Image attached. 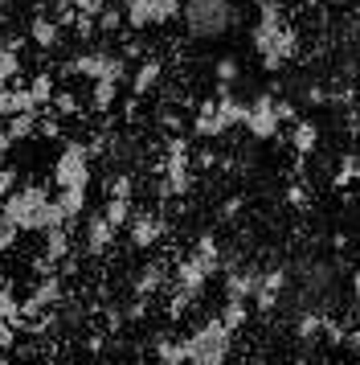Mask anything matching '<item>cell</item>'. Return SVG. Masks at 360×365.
<instances>
[{
  "instance_id": "cell-1",
  "label": "cell",
  "mask_w": 360,
  "mask_h": 365,
  "mask_svg": "<svg viewBox=\"0 0 360 365\" xmlns=\"http://www.w3.org/2000/svg\"><path fill=\"white\" fill-rule=\"evenodd\" d=\"M254 50H258V62L270 74L287 70L299 58V34H295L291 17H287V4L278 9H258V25H254Z\"/></svg>"
},
{
  "instance_id": "cell-2",
  "label": "cell",
  "mask_w": 360,
  "mask_h": 365,
  "mask_svg": "<svg viewBox=\"0 0 360 365\" xmlns=\"http://www.w3.org/2000/svg\"><path fill=\"white\" fill-rule=\"evenodd\" d=\"M180 21H184L189 37L213 41V37H226L238 25V9H233V0H184Z\"/></svg>"
},
{
  "instance_id": "cell-3",
  "label": "cell",
  "mask_w": 360,
  "mask_h": 365,
  "mask_svg": "<svg viewBox=\"0 0 360 365\" xmlns=\"http://www.w3.org/2000/svg\"><path fill=\"white\" fill-rule=\"evenodd\" d=\"M229 349H233V329H226L221 316H209L201 329H193L189 336H184L189 365H226Z\"/></svg>"
},
{
  "instance_id": "cell-4",
  "label": "cell",
  "mask_w": 360,
  "mask_h": 365,
  "mask_svg": "<svg viewBox=\"0 0 360 365\" xmlns=\"http://www.w3.org/2000/svg\"><path fill=\"white\" fill-rule=\"evenodd\" d=\"M53 197V193H49L46 185H16L13 193H4V197H0V210H4V222H9V226H16V230L25 234V230H37V214H41V210H46V201Z\"/></svg>"
},
{
  "instance_id": "cell-5",
  "label": "cell",
  "mask_w": 360,
  "mask_h": 365,
  "mask_svg": "<svg viewBox=\"0 0 360 365\" xmlns=\"http://www.w3.org/2000/svg\"><path fill=\"white\" fill-rule=\"evenodd\" d=\"M160 193L164 197H184L193 189V152L184 135H172L164 148V165H160Z\"/></svg>"
},
{
  "instance_id": "cell-6",
  "label": "cell",
  "mask_w": 360,
  "mask_h": 365,
  "mask_svg": "<svg viewBox=\"0 0 360 365\" xmlns=\"http://www.w3.org/2000/svg\"><path fill=\"white\" fill-rule=\"evenodd\" d=\"M90 156L95 152L70 140L62 152H58V165H53V185L58 189H90Z\"/></svg>"
},
{
  "instance_id": "cell-7",
  "label": "cell",
  "mask_w": 360,
  "mask_h": 365,
  "mask_svg": "<svg viewBox=\"0 0 360 365\" xmlns=\"http://www.w3.org/2000/svg\"><path fill=\"white\" fill-rule=\"evenodd\" d=\"M184 0H123V21L127 29H156L180 17Z\"/></svg>"
},
{
  "instance_id": "cell-8",
  "label": "cell",
  "mask_w": 360,
  "mask_h": 365,
  "mask_svg": "<svg viewBox=\"0 0 360 365\" xmlns=\"http://www.w3.org/2000/svg\"><path fill=\"white\" fill-rule=\"evenodd\" d=\"M287 292H291V271L287 267H266V271H258V287H254V308H258L262 316L266 312H278L282 304H287Z\"/></svg>"
},
{
  "instance_id": "cell-9",
  "label": "cell",
  "mask_w": 360,
  "mask_h": 365,
  "mask_svg": "<svg viewBox=\"0 0 360 365\" xmlns=\"http://www.w3.org/2000/svg\"><path fill=\"white\" fill-rule=\"evenodd\" d=\"M242 128L254 135V140H275V135L282 132V115H278V99L275 95H258V99L245 103Z\"/></svg>"
},
{
  "instance_id": "cell-10",
  "label": "cell",
  "mask_w": 360,
  "mask_h": 365,
  "mask_svg": "<svg viewBox=\"0 0 360 365\" xmlns=\"http://www.w3.org/2000/svg\"><path fill=\"white\" fill-rule=\"evenodd\" d=\"M70 74H82V78H115V83H127V66H123V58H115V53H102V50H90V53H78L74 62H70Z\"/></svg>"
},
{
  "instance_id": "cell-11",
  "label": "cell",
  "mask_w": 360,
  "mask_h": 365,
  "mask_svg": "<svg viewBox=\"0 0 360 365\" xmlns=\"http://www.w3.org/2000/svg\"><path fill=\"white\" fill-rule=\"evenodd\" d=\"M164 217L160 214H131V222H127V234H131V247H139V250H147V247H156L164 238Z\"/></svg>"
},
{
  "instance_id": "cell-12",
  "label": "cell",
  "mask_w": 360,
  "mask_h": 365,
  "mask_svg": "<svg viewBox=\"0 0 360 365\" xmlns=\"http://www.w3.org/2000/svg\"><path fill=\"white\" fill-rule=\"evenodd\" d=\"M254 287H258V267L245 263H229L226 267V299H254Z\"/></svg>"
},
{
  "instance_id": "cell-13",
  "label": "cell",
  "mask_w": 360,
  "mask_h": 365,
  "mask_svg": "<svg viewBox=\"0 0 360 365\" xmlns=\"http://www.w3.org/2000/svg\"><path fill=\"white\" fill-rule=\"evenodd\" d=\"M115 226L107 222V214L98 210V214H90V222H86V234H82V247H86V255H107V250L115 247Z\"/></svg>"
},
{
  "instance_id": "cell-14",
  "label": "cell",
  "mask_w": 360,
  "mask_h": 365,
  "mask_svg": "<svg viewBox=\"0 0 360 365\" xmlns=\"http://www.w3.org/2000/svg\"><path fill=\"white\" fill-rule=\"evenodd\" d=\"M160 58H147V62H139V70L131 74V99H144V95H152L156 86H160Z\"/></svg>"
},
{
  "instance_id": "cell-15",
  "label": "cell",
  "mask_w": 360,
  "mask_h": 365,
  "mask_svg": "<svg viewBox=\"0 0 360 365\" xmlns=\"http://www.w3.org/2000/svg\"><path fill=\"white\" fill-rule=\"evenodd\" d=\"M168 279H172V275H168V267H164V263H147L144 271L135 275V296L152 299L156 292H164V287H168Z\"/></svg>"
},
{
  "instance_id": "cell-16",
  "label": "cell",
  "mask_w": 360,
  "mask_h": 365,
  "mask_svg": "<svg viewBox=\"0 0 360 365\" xmlns=\"http://www.w3.org/2000/svg\"><path fill=\"white\" fill-rule=\"evenodd\" d=\"M291 148L299 152V156L319 152V128H315V119H295L291 123Z\"/></svg>"
},
{
  "instance_id": "cell-17",
  "label": "cell",
  "mask_w": 360,
  "mask_h": 365,
  "mask_svg": "<svg viewBox=\"0 0 360 365\" xmlns=\"http://www.w3.org/2000/svg\"><path fill=\"white\" fill-rule=\"evenodd\" d=\"M58 37H62V25L49 17V13H37V17L29 21V41H37L41 50H53Z\"/></svg>"
},
{
  "instance_id": "cell-18",
  "label": "cell",
  "mask_w": 360,
  "mask_h": 365,
  "mask_svg": "<svg viewBox=\"0 0 360 365\" xmlns=\"http://www.w3.org/2000/svg\"><path fill=\"white\" fill-rule=\"evenodd\" d=\"M37 123H41V111H16V115L4 119V132H9V140H29V135H37Z\"/></svg>"
},
{
  "instance_id": "cell-19",
  "label": "cell",
  "mask_w": 360,
  "mask_h": 365,
  "mask_svg": "<svg viewBox=\"0 0 360 365\" xmlns=\"http://www.w3.org/2000/svg\"><path fill=\"white\" fill-rule=\"evenodd\" d=\"M65 255H70V226L46 230V259H41V267H53L58 259H65Z\"/></svg>"
},
{
  "instance_id": "cell-20",
  "label": "cell",
  "mask_w": 360,
  "mask_h": 365,
  "mask_svg": "<svg viewBox=\"0 0 360 365\" xmlns=\"http://www.w3.org/2000/svg\"><path fill=\"white\" fill-rule=\"evenodd\" d=\"M356 181H360V156H356V152H344L340 160H336L332 185H336V189H352Z\"/></svg>"
},
{
  "instance_id": "cell-21",
  "label": "cell",
  "mask_w": 360,
  "mask_h": 365,
  "mask_svg": "<svg viewBox=\"0 0 360 365\" xmlns=\"http://www.w3.org/2000/svg\"><path fill=\"white\" fill-rule=\"evenodd\" d=\"M156 361L160 365H189L184 336H160V341H156Z\"/></svg>"
},
{
  "instance_id": "cell-22",
  "label": "cell",
  "mask_w": 360,
  "mask_h": 365,
  "mask_svg": "<svg viewBox=\"0 0 360 365\" xmlns=\"http://www.w3.org/2000/svg\"><path fill=\"white\" fill-rule=\"evenodd\" d=\"M102 214H107V222H111L115 230H123V226L131 222V214H135V201L131 197H107Z\"/></svg>"
},
{
  "instance_id": "cell-23",
  "label": "cell",
  "mask_w": 360,
  "mask_h": 365,
  "mask_svg": "<svg viewBox=\"0 0 360 365\" xmlns=\"http://www.w3.org/2000/svg\"><path fill=\"white\" fill-rule=\"evenodd\" d=\"M221 320H226V329H245V320H250V304H245V299H226V304H221Z\"/></svg>"
},
{
  "instance_id": "cell-24",
  "label": "cell",
  "mask_w": 360,
  "mask_h": 365,
  "mask_svg": "<svg viewBox=\"0 0 360 365\" xmlns=\"http://www.w3.org/2000/svg\"><path fill=\"white\" fill-rule=\"evenodd\" d=\"M29 95H33V103H37V107L46 111L49 103H53V95H58V86H53V74H33Z\"/></svg>"
},
{
  "instance_id": "cell-25",
  "label": "cell",
  "mask_w": 360,
  "mask_h": 365,
  "mask_svg": "<svg viewBox=\"0 0 360 365\" xmlns=\"http://www.w3.org/2000/svg\"><path fill=\"white\" fill-rule=\"evenodd\" d=\"M0 320H13V324H21V299H16L13 283L0 279Z\"/></svg>"
},
{
  "instance_id": "cell-26",
  "label": "cell",
  "mask_w": 360,
  "mask_h": 365,
  "mask_svg": "<svg viewBox=\"0 0 360 365\" xmlns=\"http://www.w3.org/2000/svg\"><path fill=\"white\" fill-rule=\"evenodd\" d=\"M16 74H21V53H16V46H4L0 50V86H13Z\"/></svg>"
},
{
  "instance_id": "cell-27",
  "label": "cell",
  "mask_w": 360,
  "mask_h": 365,
  "mask_svg": "<svg viewBox=\"0 0 360 365\" xmlns=\"http://www.w3.org/2000/svg\"><path fill=\"white\" fill-rule=\"evenodd\" d=\"M58 201H62V210L70 222L86 214V189H58Z\"/></svg>"
},
{
  "instance_id": "cell-28",
  "label": "cell",
  "mask_w": 360,
  "mask_h": 365,
  "mask_svg": "<svg viewBox=\"0 0 360 365\" xmlns=\"http://www.w3.org/2000/svg\"><path fill=\"white\" fill-rule=\"evenodd\" d=\"M119 86H123V83H115V78H98L95 91H90V103H95L98 111H107V107L119 99Z\"/></svg>"
},
{
  "instance_id": "cell-29",
  "label": "cell",
  "mask_w": 360,
  "mask_h": 365,
  "mask_svg": "<svg viewBox=\"0 0 360 365\" xmlns=\"http://www.w3.org/2000/svg\"><path fill=\"white\" fill-rule=\"evenodd\" d=\"M98 29L102 34H115V29H123L127 21H123V4H102V13H98Z\"/></svg>"
},
{
  "instance_id": "cell-30",
  "label": "cell",
  "mask_w": 360,
  "mask_h": 365,
  "mask_svg": "<svg viewBox=\"0 0 360 365\" xmlns=\"http://www.w3.org/2000/svg\"><path fill=\"white\" fill-rule=\"evenodd\" d=\"M131 193H135V177H131L127 168L115 173L111 181H107V197H131Z\"/></svg>"
},
{
  "instance_id": "cell-31",
  "label": "cell",
  "mask_w": 360,
  "mask_h": 365,
  "mask_svg": "<svg viewBox=\"0 0 360 365\" xmlns=\"http://www.w3.org/2000/svg\"><path fill=\"white\" fill-rule=\"evenodd\" d=\"M287 205H291V210H307V205H311L307 181H291V185H287Z\"/></svg>"
},
{
  "instance_id": "cell-32",
  "label": "cell",
  "mask_w": 360,
  "mask_h": 365,
  "mask_svg": "<svg viewBox=\"0 0 360 365\" xmlns=\"http://www.w3.org/2000/svg\"><path fill=\"white\" fill-rule=\"evenodd\" d=\"M213 74H217V86H233L238 74H242V70H238V58H221V62L213 66Z\"/></svg>"
},
{
  "instance_id": "cell-33",
  "label": "cell",
  "mask_w": 360,
  "mask_h": 365,
  "mask_svg": "<svg viewBox=\"0 0 360 365\" xmlns=\"http://www.w3.org/2000/svg\"><path fill=\"white\" fill-rule=\"evenodd\" d=\"M49 107H53L58 115H74V111H78V99H74L70 91H58V95H53V103H49Z\"/></svg>"
},
{
  "instance_id": "cell-34",
  "label": "cell",
  "mask_w": 360,
  "mask_h": 365,
  "mask_svg": "<svg viewBox=\"0 0 360 365\" xmlns=\"http://www.w3.org/2000/svg\"><path fill=\"white\" fill-rule=\"evenodd\" d=\"M16 345V324L13 320H0V353H9Z\"/></svg>"
},
{
  "instance_id": "cell-35",
  "label": "cell",
  "mask_w": 360,
  "mask_h": 365,
  "mask_svg": "<svg viewBox=\"0 0 360 365\" xmlns=\"http://www.w3.org/2000/svg\"><path fill=\"white\" fill-rule=\"evenodd\" d=\"M16 234H21L16 226H9V222H0V255L16 247Z\"/></svg>"
},
{
  "instance_id": "cell-36",
  "label": "cell",
  "mask_w": 360,
  "mask_h": 365,
  "mask_svg": "<svg viewBox=\"0 0 360 365\" xmlns=\"http://www.w3.org/2000/svg\"><path fill=\"white\" fill-rule=\"evenodd\" d=\"M16 185H21V181H16V168L4 165V168H0V197H4V193H13Z\"/></svg>"
},
{
  "instance_id": "cell-37",
  "label": "cell",
  "mask_w": 360,
  "mask_h": 365,
  "mask_svg": "<svg viewBox=\"0 0 360 365\" xmlns=\"http://www.w3.org/2000/svg\"><path fill=\"white\" fill-rule=\"evenodd\" d=\"M70 4H74V9H78V13H90V17H98V13H102V4H107V0H70Z\"/></svg>"
},
{
  "instance_id": "cell-38",
  "label": "cell",
  "mask_w": 360,
  "mask_h": 365,
  "mask_svg": "<svg viewBox=\"0 0 360 365\" xmlns=\"http://www.w3.org/2000/svg\"><path fill=\"white\" fill-rule=\"evenodd\" d=\"M37 135H49V140H62V128H58L53 119H41V123H37Z\"/></svg>"
},
{
  "instance_id": "cell-39",
  "label": "cell",
  "mask_w": 360,
  "mask_h": 365,
  "mask_svg": "<svg viewBox=\"0 0 360 365\" xmlns=\"http://www.w3.org/2000/svg\"><path fill=\"white\" fill-rule=\"evenodd\" d=\"M344 345L352 349V353H360V324H352V329H348V341H344Z\"/></svg>"
},
{
  "instance_id": "cell-40",
  "label": "cell",
  "mask_w": 360,
  "mask_h": 365,
  "mask_svg": "<svg viewBox=\"0 0 360 365\" xmlns=\"http://www.w3.org/2000/svg\"><path fill=\"white\" fill-rule=\"evenodd\" d=\"M238 210H242V197H229L226 210H221V217H238Z\"/></svg>"
},
{
  "instance_id": "cell-41",
  "label": "cell",
  "mask_w": 360,
  "mask_h": 365,
  "mask_svg": "<svg viewBox=\"0 0 360 365\" xmlns=\"http://www.w3.org/2000/svg\"><path fill=\"white\" fill-rule=\"evenodd\" d=\"M9 119V86H0V123Z\"/></svg>"
},
{
  "instance_id": "cell-42",
  "label": "cell",
  "mask_w": 360,
  "mask_h": 365,
  "mask_svg": "<svg viewBox=\"0 0 360 365\" xmlns=\"http://www.w3.org/2000/svg\"><path fill=\"white\" fill-rule=\"evenodd\" d=\"M254 9H278V4H287V0H250Z\"/></svg>"
},
{
  "instance_id": "cell-43",
  "label": "cell",
  "mask_w": 360,
  "mask_h": 365,
  "mask_svg": "<svg viewBox=\"0 0 360 365\" xmlns=\"http://www.w3.org/2000/svg\"><path fill=\"white\" fill-rule=\"evenodd\" d=\"M4 4H16V0H0V9H4Z\"/></svg>"
},
{
  "instance_id": "cell-44",
  "label": "cell",
  "mask_w": 360,
  "mask_h": 365,
  "mask_svg": "<svg viewBox=\"0 0 360 365\" xmlns=\"http://www.w3.org/2000/svg\"><path fill=\"white\" fill-rule=\"evenodd\" d=\"M0 365H9V357H4V353H0Z\"/></svg>"
},
{
  "instance_id": "cell-45",
  "label": "cell",
  "mask_w": 360,
  "mask_h": 365,
  "mask_svg": "<svg viewBox=\"0 0 360 365\" xmlns=\"http://www.w3.org/2000/svg\"><path fill=\"white\" fill-rule=\"evenodd\" d=\"M0 222H4V210H0Z\"/></svg>"
}]
</instances>
